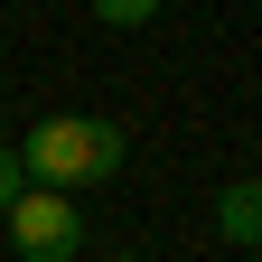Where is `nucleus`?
Masks as SVG:
<instances>
[{
    "instance_id": "nucleus-1",
    "label": "nucleus",
    "mask_w": 262,
    "mask_h": 262,
    "mask_svg": "<svg viewBox=\"0 0 262 262\" xmlns=\"http://www.w3.org/2000/svg\"><path fill=\"white\" fill-rule=\"evenodd\" d=\"M122 122H103V113H47L38 131L19 141V169H28V187H47V196H75V187H103L113 169H122Z\"/></svg>"
},
{
    "instance_id": "nucleus-5",
    "label": "nucleus",
    "mask_w": 262,
    "mask_h": 262,
    "mask_svg": "<svg viewBox=\"0 0 262 262\" xmlns=\"http://www.w3.org/2000/svg\"><path fill=\"white\" fill-rule=\"evenodd\" d=\"M94 19H103V28H141V19H150V0H103Z\"/></svg>"
},
{
    "instance_id": "nucleus-3",
    "label": "nucleus",
    "mask_w": 262,
    "mask_h": 262,
    "mask_svg": "<svg viewBox=\"0 0 262 262\" xmlns=\"http://www.w3.org/2000/svg\"><path fill=\"white\" fill-rule=\"evenodd\" d=\"M215 234L244 244V253H262V178H234V187L215 196Z\"/></svg>"
},
{
    "instance_id": "nucleus-4",
    "label": "nucleus",
    "mask_w": 262,
    "mask_h": 262,
    "mask_svg": "<svg viewBox=\"0 0 262 262\" xmlns=\"http://www.w3.org/2000/svg\"><path fill=\"white\" fill-rule=\"evenodd\" d=\"M19 196H28V169H19V150H10V141H0V215H10V206H19Z\"/></svg>"
},
{
    "instance_id": "nucleus-2",
    "label": "nucleus",
    "mask_w": 262,
    "mask_h": 262,
    "mask_svg": "<svg viewBox=\"0 0 262 262\" xmlns=\"http://www.w3.org/2000/svg\"><path fill=\"white\" fill-rule=\"evenodd\" d=\"M10 253H19V262H75V253H84V206L28 187L19 206H10Z\"/></svg>"
}]
</instances>
